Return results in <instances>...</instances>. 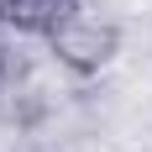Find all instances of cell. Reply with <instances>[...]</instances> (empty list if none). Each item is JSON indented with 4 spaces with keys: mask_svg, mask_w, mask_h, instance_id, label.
<instances>
[{
    "mask_svg": "<svg viewBox=\"0 0 152 152\" xmlns=\"http://www.w3.org/2000/svg\"><path fill=\"white\" fill-rule=\"evenodd\" d=\"M47 53L74 79H94V74H105V68H115V58H121V21L74 11L63 26L47 31Z\"/></svg>",
    "mask_w": 152,
    "mask_h": 152,
    "instance_id": "obj_1",
    "label": "cell"
},
{
    "mask_svg": "<svg viewBox=\"0 0 152 152\" xmlns=\"http://www.w3.org/2000/svg\"><path fill=\"white\" fill-rule=\"evenodd\" d=\"M74 11H84V0H0V21L11 31H26V37H47Z\"/></svg>",
    "mask_w": 152,
    "mask_h": 152,
    "instance_id": "obj_2",
    "label": "cell"
}]
</instances>
